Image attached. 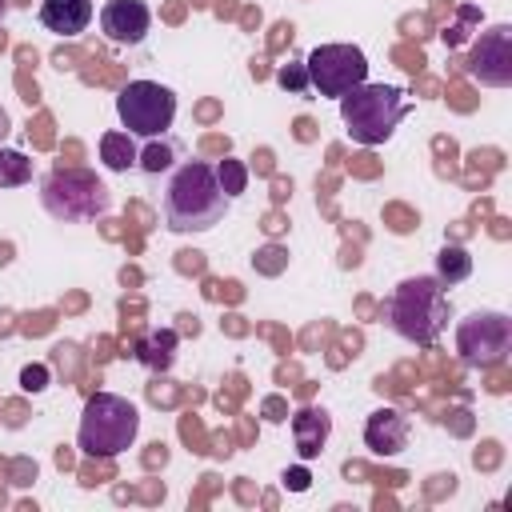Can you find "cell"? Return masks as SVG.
Segmentation results:
<instances>
[{
	"label": "cell",
	"instance_id": "6da1fadb",
	"mask_svg": "<svg viewBox=\"0 0 512 512\" xmlns=\"http://www.w3.org/2000/svg\"><path fill=\"white\" fill-rule=\"evenodd\" d=\"M232 200L220 192L216 184V168L208 160H192L184 156L168 176H164V192H160V212L168 232H208L216 224H224Z\"/></svg>",
	"mask_w": 512,
	"mask_h": 512
},
{
	"label": "cell",
	"instance_id": "7a4b0ae2",
	"mask_svg": "<svg viewBox=\"0 0 512 512\" xmlns=\"http://www.w3.org/2000/svg\"><path fill=\"white\" fill-rule=\"evenodd\" d=\"M452 300L436 276H404L384 296V324L408 344H432L448 328Z\"/></svg>",
	"mask_w": 512,
	"mask_h": 512
},
{
	"label": "cell",
	"instance_id": "3957f363",
	"mask_svg": "<svg viewBox=\"0 0 512 512\" xmlns=\"http://www.w3.org/2000/svg\"><path fill=\"white\" fill-rule=\"evenodd\" d=\"M408 116V96L396 88V84H356L352 92L340 96V120H344V132L352 136V144H364V148H376V144H388L396 124Z\"/></svg>",
	"mask_w": 512,
	"mask_h": 512
},
{
	"label": "cell",
	"instance_id": "277c9868",
	"mask_svg": "<svg viewBox=\"0 0 512 512\" xmlns=\"http://www.w3.org/2000/svg\"><path fill=\"white\" fill-rule=\"evenodd\" d=\"M136 432H140V408L116 392H96V396H88V404L80 412L76 448L84 456L112 460L136 444Z\"/></svg>",
	"mask_w": 512,
	"mask_h": 512
},
{
	"label": "cell",
	"instance_id": "5b68a950",
	"mask_svg": "<svg viewBox=\"0 0 512 512\" xmlns=\"http://www.w3.org/2000/svg\"><path fill=\"white\" fill-rule=\"evenodd\" d=\"M40 204L60 224H88L112 208V192L88 168H52L40 176Z\"/></svg>",
	"mask_w": 512,
	"mask_h": 512
},
{
	"label": "cell",
	"instance_id": "8992f818",
	"mask_svg": "<svg viewBox=\"0 0 512 512\" xmlns=\"http://www.w3.org/2000/svg\"><path fill=\"white\" fill-rule=\"evenodd\" d=\"M116 116H120L124 132H132L140 140L164 136L176 120V92L156 80H128L116 92Z\"/></svg>",
	"mask_w": 512,
	"mask_h": 512
},
{
	"label": "cell",
	"instance_id": "52a82bcc",
	"mask_svg": "<svg viewBox=\"0 0 512 512\" xmlns=\"http://www.w3.org/2000/svg\"><path fill=\"white\" fill-rule=\"evenodd\" d=\"M456 352L468 368H496L512 352V320L492 308H476L456 324Z\"/></svg>",
	"mask_w": 512,
	"mask_h": 512
},
{
	"label": "cell",
	"instance_id": "ba28073f",
	"mask_svg": "<svg viewBox=\"0 0 512 512\" xmlns=\"http://www.w3.org/2000/svg\"><path fill=\"white\" fill-rule=\"evenodd\" d=\"M304 68H308L312 92H320L328 100H340L344 92H352L356 84L368 80V56L356 44H316L304 56Z\"/></svg>",
	"mask_w": 512,
	"mask_h": 512
},
{
	"label": "cell",
	"instance_id": "9c48e42d",
	"mask_svg": "<svg viewBox=\"0 0 512 512\" xmlns=\"http://www.w3.org/2000/svg\"><path fill=\"white\" fill-rule=\"evenodd\" d=\"M468 76L480 80L484 88H508L512 84V28L492 24L480 32V40L468 52Z\"/></svg>",
	"mask_w": 512,
	"mask_h": 512
},
{
	"label": "cell",
	"instance_id": "30bf717a",
	"mask_svg": "<svg viewBox=\"0 0 512 512\" xmlns=\"http://www.w3.org/2000/svg\"><path fill=\"white\" fill-rule=\"evenodd\" d=\"M100 28L116 44H140L152 32V8L144 0H108L100 8Z\"/></svg>",
	"mask_w": 512,
	"mask_h": 512
},
{
	"label": "cell",
	"instance_id": "8fae6325",
	"mask_svg": "<svg viewBox=\"0 0 512 512\" xmlns=\"http://www.w3.org/2000/svg\"><path fill=\"white\" fill-rule=\"evenodd\" d=\"M408 416L396 412V408H376L368 420H364V444L368 452L376 456H400L408 448Z\"/></svg>",
	"mask_w": 512,
	"mask_h": 512
},
{
	"label": "cell",
	"instance_id": "7c38bea8",
	"mask_svg": "<svg viewBox=\"0 0 512 512\" xmlns=\"http://www.w3.org/2000/svg\"><path fill=\"white\" fill-rule=\"evenodd\" d=\"M328 432H332V420H328V412L324 408H300L296 416H292V440H296V456L308 464V460H316L320 452H324V444H328Z\"/></svg>",
	"mask_w": 512,
	"mask_h": 512
},
{
	"label": "cell",
	"instance_id": "4fadbf2b",
	"mask_svg": "<svg viewBox=\"0 0 512 512\" xmlns=\"http://www.w3.org/2000/svg\"><path fill=\"white\" fill-rule=\"evenodd\" d=\"M92 0H44L40 4V24L56 36H80L92 24Z\"/></svg>",
	"mask_w": 512,
	"mask_h": 512
},
{
	"label": "cell",
	"instance_id": "5bb4252c",
	"mask_svg": "<svg viewBox=\"0 0 512 512\" xmlns=\"http://www.w3.org/2000/svg\"><path fill=\"white\" fill-rule=\"evenodd\" d=\"M176 348H180L176 328H148V332L136 340L132 356H136L148 372H168V368L176 364Z\"/></svg>",
	"mask_w": 512,
	"mask_h": 512
},
{
	"label": "cell",
	"instance_id": "9a60e30c",
	"mask_svg": "<svg viewBox=\"0 0 512 512\" xmlns=\"http://www.w3.org/2000/svg\"><path fill=\"white\" fill-rule=\"evenodd\" d=\"M184 160V144L176 140V136H148V144L140 148V160H136V168L144 172V176H168L176 164Z\"/></svg>",
	"mask_w": 512,
	"mask_h": 512
},
{
	"label": "cell",
	"instance_id": "2e32d148",
	"mask_svg": "<svg viewBox=\"0 0 512 512\" xmlns=\"http://www.w3.org/2000/svg\"><path fill=\"white\" fill-rule=\"evenodd\" d=\"M100 160H104V168L108 172H128V168H136V160H140V148H136V136L132 132H104L100 136Z\"/></svg>",
	"mask_w": 512,
	"mask_h": 512
},
{
	"label": "cell",
	"instance_id": "e0dca14e",
	"mask_svg": "<svg viewBox=\"0 0 512 512\" xmlns=\"http://www.w3.org/2000/svg\"><path fill=\"white\" fill-rule=\"evenodd\" d=\"M468 276H472V256H468V248L444 244V248L436 252V280H440L444 288H452V284H460V280H468Z\"/></svg>",
	"mask_w": 512,
	"mask_h": 512
},
{
	"label": "cell",
	"instance_id": "ac0fdd59",
	"mask_svg": "<svg viewBox=\"0 0 512 512\" xmlns=\"http://www.w3.org/2000/svg\"><path fill=\"white\" fill-rule=\"evenodd\" d=\"M28 180H32V160L24 152L0 144V188H20Z\"/></svg>",
	"mask_w": 512,
	"mask_h": 512
},
{
	"label": "cell",
	"instance_id": "d6986e66",
	"mask_svg": "<svg viewBox=\"0 0 512 512\" xmlns=\"http://www.w3.org/2000/svg\"><path fill=\"white\" fill-rule=\"evenodd\" d=\"M212 168H216L220 192H224L228 200H236V196L244 192V184H248V168H244L240 160H220V164H212Z\"/></svg>",
	"mask_w": 512,
	"mask_h": 512
},
{
	"label": "cell",
	"instance_id": "ffe728a7",
	"mask_svg": "<svg viewBox=\"0 0 512 512\" xmlns=\"http://www.w3.org/2000/svg\"><path fill=\"white\" fill-rule=\"evenodd\" d=\"M276 84H280L284 92H292V96H304V92H312L304 60H288V64H280V68H276Z\"/></svg>",
	"mask_w": 512,
	"mask_h": 512
},
{
	"label": "cell",
	"instance_id": "44dd1931",
	"mask_svg": "<svg viewBox=\"0 0 512 512\" xmlns=\"http://www.w3.org/2000/svg\"><path fill=\"white\" fill-rule=\"evenodd\" d=\"M20 384H24V392H44L48 388V368L44 364H28L20 372Z\"/></svg>",
	"mask_w": 512,
	"mask_h": 512
},
{
	"label": "cell",
	"instance_id": "7402d4cb",
	"mask_svg": "<svg viewBox=\"0 0 512 512\" xmlns=\"http://www.w3.org/2000/svg\"><path fill=\"white\" fill-rule=\"evenodd\" d=\"M284 488H292V492H308V484H312V476H308V468L304 464H296V468H284Z\"/></svg>",
	"mask_w": 512,
	"mask_h": 512
},
{
	"label": "cell",
	"instance_id": "603a6c76",
	"mask_svg": "<svg viewBox=\"0 0 512 512\" xmlns=\"http://www.w3.org/2000/svg\"><path fill=\"white\" fill-rule=\"evenodd\" d=\"M4 136H8V112L0 108V144H4Z\"/></svg>",
	"mask_w": 512,
	"mask_h": 512
},
{
	"label": "cell",
	"instance_id": "cb8c5ba5",
	"mask_svg": "<svg viewBox=\"0 0 512 512\" xmlns=\"http://www.w3.org/2000/svg\"><path fill=\"white\" fill-rule=\"evenodd\" d=\"M4 12H8V0H0V20H4Z\"/></svg>",
	"mask_w": 512,
	"mask_h": 512
}]
</instances>
